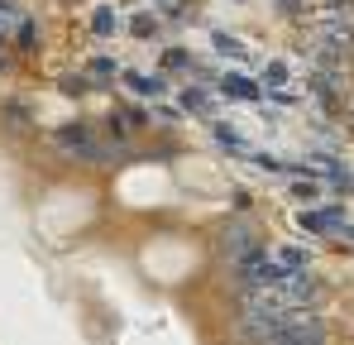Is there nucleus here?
Returning <instances> with one entry per match:
<instances>
[{
    "label": "nucleus",
    "instance_id": "f257e3e1",
    "mask_svg": "<svg viewBox=\"0 0 354 345\" xmlns=\"http://www.w3.org/2000/svg\"><path fill=\"white\" fill-rule=\"evenodd\" d=\"M192 264H196V249H192L182 235H163V240H153V245L144 249V274H153V278H163V283L192 274Z\"/></svg>",
    "mask_w": 354,
    "mask_h": 345
}]
</instances>
